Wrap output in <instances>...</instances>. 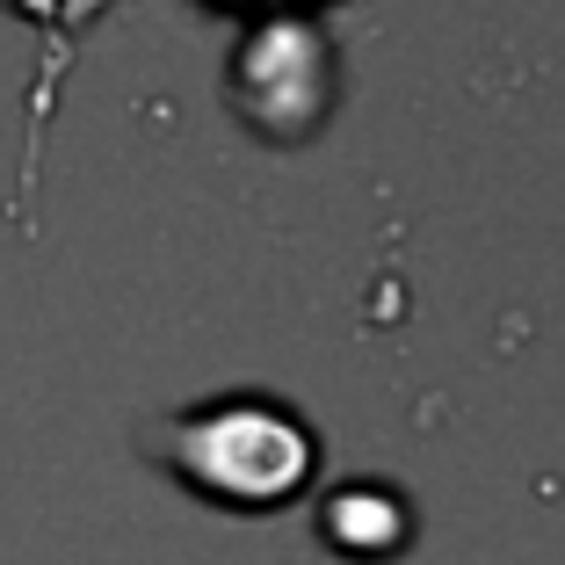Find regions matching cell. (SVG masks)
Returning a JSON list of instances; mask_svg holds the SVG:
<instances>
[{
    "instance_id": "obj_1",
    "label": "cell",
    "mask_w": 565,
    "mask_h": 565,
    "mask_svg": "<svg viewBox=\"0 0 565 565\" xmlns=\"http://www.w3.org/2000/svg\"><path fill=\"white\" fill-rule=\"evenodd\" d=\"M138 449L182 493H196L203 508H225V515H276L319 479L312 420L276 392H217V399L174 406L138 428Z\"/></svg>"
},
{
    "instance_id": "obj_2",
    "label": "cell",
    "mask_w": 565,
    "mask_h": 565,
    "mask_svg": "<svg viewBox=\"0 0 565 565\" xmlns=\"http://www.w3.org/2000/svg\"><path fill=\"white\" fill-rule=\"evenodd\" d=\"M327 73H333V51L312 22H262V30L239 44L233 58V102L247 109V124L276 138H298L312 131V117L327 109Z\"/></svg>"
},
{
    "instance_id": "obj_3",
    "label": "cell",
    "mask_w": 565,
    "mask_h": 565,
    "mask_svg": "<svg viewBox=\"0 0 565 565\" xmlns=\"http://www.w3.org/2000/svg\"><path fill=\"white\" fill-rule=\"evenodd\" d=\"M319 544L349 565H392L406 544H414V500L399 493L392 479H341L319 493L312 515Z\"/></svg>"
}]
</instances>
